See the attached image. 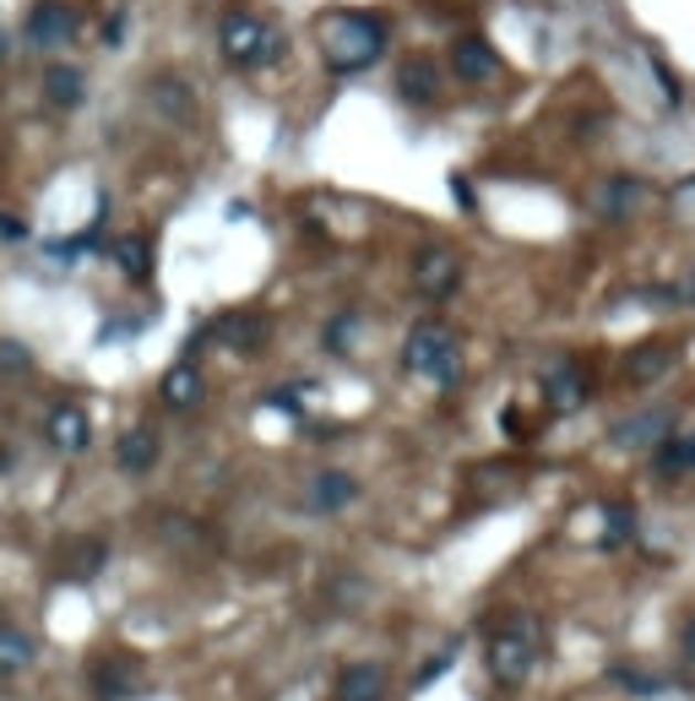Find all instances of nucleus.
Segmentation results:
<instances>
[{"label":"nucleus","mask_w":695,"mask_h":701,"mask_svg":"<svg viewBox=\"0 0 695 701\" xmlns=\"http://www.w3.org/2000/svg\"><path fill=\"white\" fill-rule=\"evenodd\" d=\"M538 652H544V631H538L533 615H506L501 626H489L484 658H489V674H495L501 686H522V680L533 674Z\"/></svg>","instance_id":"1"},{"label":"nucleus","mask_w":695,"mask_h":701,"mask_svg":"<svg viewBox=\"0 0 695 701\" xmlns=\"http://www.w3.org/2000/svg\"><path fill=\"white\" fill-rule=\"evenodd\" d=\"M402 359H408L413 376H424L435 386H451L462 376V343H456V332L445 321H419L408 332V343H402Z\"/></svg>","instance_id":"2"},{"label":"nucleus","mask_w":695,"mask_h":701,"mask_svg":"<svg viewBox=\"0 0 695 701\" xmlns=\"http://www.w3.org/2000/svg\"><path fill=\"white\" fill-rule=\"evenodd\" d=\"M380 50H386V33H380L376 17L348 11V17L326 22V61H331V71H365L370 61H380Z\"/></svg>","instance_id":"3"},{"label":"nucleus","mask_w":695,"mask_h":701,"mask_svg":"<svg viewBox=\"0 0 695 701\" xmlns=\"http://www.w3.org/2000/svg\"><path fill=\"white\" fill-rule=\"evenodd\" d=\"M218 44H223V55L234 65H272L283 55V39H277V28L272 22H261L251 11H234V17H223V28H218Z\"/></svg>","instance_id":"4"},{"label":"nucleus","mask_w":695,"mask_h":701,"mask_svg":"<svg viewBox=\"0 0 695 701\" xmlns=\"http://www.w3.org/2000/svg\"><path fill=\"white\" fill-rule=\"evenodd\" d=\"M413 289L424 300H451L462 289V255L445 251V245H424L413 255Z\"/></svg>","instance_id":"5"},{"label":"nucleus","mask_w":695,"mask_h":701,"mask_svg":"<svg viewBox=\"0 0 695 701\" xmlns=\"http://www.w3.org/2000/svg\"><path fill=\"white\" fill-rule=\"evenodd\" d=\"M44 441L65 457H82V451L93 447V419H87V408L82 402H55L50 414H44Z\"/></svg>","instance_id":"6"},{"label":"nucleus","mask_w":695,"mask_h":701,"mask_svg":"<svg viewBox=\"0 0 695 701\" xmlns=\"http://www.w3.org/2000/svg\"><path fill=\"white\" fill-rule=\"evenodd\" d=\"M76 39V11L65 6V0H39L33 11H28V44H39V50H65Z\"/></svg>","instance_id":"7"},{"label":"nucleus","mask_w":695,"mask_h":701,"mask_svg":"<svg viewBox=\"0 0 695 701\" xmlns=\"http://www.w3.org/2000/svg\"><path fill=\"white\" fill-rule=\"evenodd\" d=\"M141 686H147V674H141V658H130V652L98 658V669H93V691H98V701H130Z\"/></svg>","instance_id":"8"},{"label":"nucleus","mask_w":695,"mask_h":701,"mask_svg":"<svg viewBox=\"0 0 695 701\" xmlns=\"http://www.w3.org/2000/svg\"><path fill=\"white\" fill-rule=\"evenodd\" d=\"M33 663H39V637L22 631V626H11V620H0V680H17Z\"/></svg>","instance_id":"9"},{"label":"nucleus","mask_w":695,"mask_h":701,"mask_svg":"<svg viewBox=\"0 0 695 701\" xmlns=\"http://www.w3.org/2000/svg\"><path fill=\"white\" fill-rule=\"evenodd\" d=\"M310 511H343L359 501V479L354 473H343V468H326V473H316L310 479Z\"/></svg>","instance_id":"10"},{"label":"nucleus","mask_w":695,"mask_h":701,"mask_svg":"<svg viewBox=\"0 0 695 701\" xmlns=\"http://www.w3.org/2000/svg\"><path fill=\"white\" fill-rule=\"evenodd\" d=\"M386 697V669L380 663H348L337 680V701H380Z\"/></svg>","instance_id":"11"},{"label":"nucleus","mask_w":695,"mask_h":701,"mask_svg":"<svg viewBox=\"0 0 695 701\" xmlns=\"http://www.w3.org/2000/svg\"><path fill=\"white\" fill-rule=\"evenodd\" d=\"M147 98H152V109L169 115V121H190V115H196V98H190V87L180 76H152V82H147Z\"/></svg>","instance_id":"12"},{"label":"nucleus","mask_w":695,"mask_h":701,"mask_svg":"<svg viewBox=\"0 0 695 701\" xmlns=\"http://www.w3.org/2000/svg\"><path fill=\"white\" fill-rule=\"evenodd\" d=\"M158 391H164V402H169V408H180V414H186V408H196V402H201L207 381H201V370H196L190 359H180V365H169V376H164V386H158Z\"/></svg>","instance_id":"13"},{"label":"nucleus","mask_w":695,"mask_h":701,"mask_svg":"<svg viewBox=\"0 0 695 701\" xmlns=\"http://www.w3.org/2000/svg\"><path fill=\"white\" fill-rule=\"evenodd\" d=\"M44 98H50L55 109H82L87 76H82L76 65H50V71H44Z\"/></svg>","instance_id":"14"},{"label":"nucleus","mask_w":695,"mask_h":701,"mask_svg":"<svg viewBox=\"0 0 695 701\" xmlns=\"http://www.w3.org/2000/svg\"><path fill=\"white\" fill-rule=\"evenodd\" d=\"M109 255H115V266L126 272L130 283H147V278H152V240H147V234H120V240L109 245Z\"/></svg>","instance_id":"15"},{"label":"nucleus","mask_w":695,"mask_h":701,"mask_svg":"<svg viewBox=\"0 0 695 701\" xmlns=\"http://www.w3.org/2000/svg\"><path fill=\"white\" fill-rule=\"evenodd\" d=\"M451 65L467 76V82H489L501 61H495V50L484 44V39H456V50H451Z\"/></svg>","instance_id":"16"},{"label":"nucleus","mask_w":695,"mask_h":701,"mask_svg":"<svg viewBox=\"0 0 695 701\" xmlns=\"http://www.w3.org/2000/svg\"><path fill=\"white\" fill-rule=\"evenodd\" d=\"M115 462L126 468V473H147L152 462H158V436L147 430V425H136L120 436V447H115Z\"/></svg>","instance_id":"17"},{"label":"nucleus","mask_w":695,"mask_h":701,"mask_svg":"<svg viewBox=\"0 0 695 701\" xmlns=\"http://www.w3.org/2000/svg\"><path fill=\"white\" fill-rule=\"evenodd\" d=\"M218 337H223L229 348H255V343L266 337V321L261 316H223L218 321Z\"/></svg>","instance_id":"18"},{"label":"nucleus","mask_w":695,"mask_h":701,"mask_svg":"<svg viewBox=\"0 0 695 701\" xmlns=\"http://www.w3.org/2000/svg\"><path fill=\"white\" fill-rule=\"evenodd\" d=\"M435 65L430 61H408L402 65V98H413V104H430L435 98Z\"/></svg>","instance_id":"19"},{"label":"nucleus","mask_w":695,"mask_h":701,"mask_svg":"<svg viewBox=\"0 0 695 701\" xmlns=\"http://www.w3.org/2000/svg\"><path fill=\"white\" fill-rule=\"evenodd\" d=\"M33 370V348L22 337H0V381H22Z\"/></svg>","instance_id":"20"},{"label":"nucleus","mask_w":695,"mask_h":701,"mask_svg":"<svg viewBox=\"0 0 695 701\" xmlns=\"http://www.w3.org/2000/svg\"><path fill=\"white\" fill-rule=\"evenodd\" d=\"M657 468H668V473H691V468H695V436L657 441Z\"/></svg>","instance_id":"21"},{"label":"nucleus","mask_w":695,"mask_h":701,"mask_svg":"<svg viewBox=\"0 0 695 701\" xmlns=\"http://www.w3.org/2000/svg\"><path fill=\"white\" fill-rule=\"evenodd\" d=\"M549 397H555V408H576L581 397H587V376L570 365V370H555L549 376Z\"/></svg>","instance_id":"22"},{"label":"nucleus","mask_w":695,"mask_h":701,"mask_svg":"<svg viewBox=\"0 0 695 701\" xmlns=\"http://www.w3.org/2000/svg\"><path fill=\"white\" fill-rule=\"evenodd\" d=\"M663 370H668V354H663V348H641V354H635V365H631L635 381H646V376H663Z\"/></svg>","instance_id":"23"},{"label":"nucleus","mask_w":695,"mask_h":701,"mask_svg":"<svg viewBox=\"0 0 695 701\" xmlns=\"http://www.w3.org/2000/svg\"><path fill=\"white\" fill-rule=\"evenodd\" d=\"M631 506H620V501H614V506H609V533H603V538H609V544H625V538H631Z\"/></svg>","instance_id":"24"},{"label":"nucleus","mask_w":695,"mask_h":701,"mask_svg":"<svg viewBox=\"0 0 695 701\" xmlns=\"http://www.w3.org/2000/svg\"><path fill=\"white\" fill-rule=\"evenodd\" d=\"M0 240H28V223L22 218H0Z\"/></svg>","instance_id":"25"},{"label":"nucleus","mask_w":695,"mask_h":701,"mask_svg":"<svg viewBox=\"0 0 695 701\" xmlns=\"http://www.w3.org/2000/svg\"><path fill=\"white\" fill-rule=\"evenodd\" d=\"M680 641H685V658L695 663V615H691V626H685V637H680Z\"/></svg>","instance_id":"26"}]
</instances>
